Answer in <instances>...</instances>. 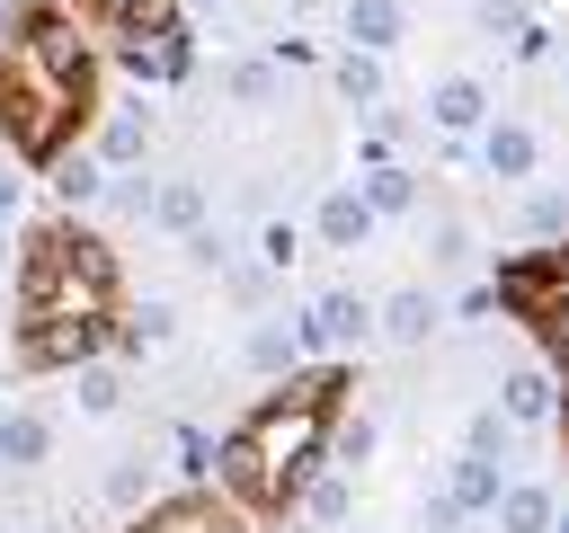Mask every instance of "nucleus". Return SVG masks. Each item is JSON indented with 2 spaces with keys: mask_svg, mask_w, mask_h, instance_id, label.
I'll return each instance as SVG.
<instances>
[{
  "mask_svg": "<svg viewBox=\"0 0 569 533\" xmlns=\"http://www.w3.org/2000/svg\"><path fill=\"white\" fill-rule=\"evenodd\" d=\"M89 115V36L62 9H36L0 36V133L27 160H53Z\"/></svg>",
  "mask_w": 569,
  "mask_h": 533,
  "instance_id": "f257e3e1",
  "label": "nucleus"
},
{
  "mask_svg": "<svg viewBox=\"0 0 569 533\" xmlns=\"http://www.w3.org/2000/svg\"><path fill=\"white\" fill-rule=\"evenodd\" d=\"M338 373H311L293 382L284 400L249 409V426L222 444V489L240 506H293L311 489V471L329 462V435H338Z\"/></svg>",
  "mask_w": 569,
  "mask_h": 533,
  "instance_id": "f03ea898",
  "label": "nucleus"
},
{
  "mask_svg": "<svg viewBox=\"0 0 569 533\" xmlns=\"http://www.w3.org/2000/svg\"><path fill=\"white\" fill-rule=\"evenodd\" d=\"M18 311H27V329H44V320H107L116 311V258H107V240L71 231V222H44L27 240Z\"/></svg>",
  "mask_w": 569,
  "mask_h": 533,
  "instance_id": "7ed1b4c3",
  "label": "nucleus"
},
{
  "mask_svg": "<svg viewBox=\"0 0 569 533\" xmlns=\"http://www.w3.org/2000/svg\"><path fill=\"white\" fill-rule=\"evenodd\" d=\"M365 329H373V311L356 293H320L302 320V346H365Z\"/></svg>",
  "mask_w": 569,
  "mask_h": 533,
  "instance_id": "20e7f679",
  "label": "nucleus"
},
{
  "mask_svg": "<svg viewBox=\"0 0 569 533\" xmlns=\"http://www.w3.org/2000/svg\"><path fill=\"white\" fill-rule=\"evenodd\" d=\"M133 533H240V515L213 506V497H178V506H151Z\"/></svg>",
  "mask_w": 569,
  "mask_h": 533,
  "instance_id": "39448f33",
  "label": "nucleus"
},
{
  "mask_svg": "<svg viewBox=\"0 0 569 533\" xmlns=\"http://www.w3.org/2000/svg\"><path fill=\"white\" fill-rule=\"evenodd\" d=\"M44 169H53V195H62V204H98V195H107V160H98V151H53Z\"/></svg>",
  "mask_w": 569,
  "mask_h": 533,
  "instance_id": "423d86ee",
  "label": "nucleus"
},
{
  "mask_svg": "<svg viewBox=\"0 0 569 533\" xmlns=\"http://www.w3.org/2000/svg\"><path fill=\"white\" fill-rule=\"evenodd\" d=\"M320 240H329V249H365V240H373V204L347 195V187L320 195Z\"/></svg>",
  "mask_w": 569,
  "mask_h": 533,
  "instance_id": "0eeeda50",
  "label": "nucleus"
},
{
  "mask_svg": "<svg viewBox=\"0 0 569 533\" xmlns=\"http://www.w3.org/2000/svg\"><path fill=\"white\" fill-rule=\"evenodd\" d=\"M498 400H507V418H516V426H542V418H551V373H542V364H507Z\"/></svg>",
  "mask_w": 569,
  "mask_h": 533,
  "instance_id": "6e6552de",
  "label": "nucleus"
},
{
  "mask_svg": "<svg viewBox=\"0 0 569 533\" xmlns=\"http://www.w3.org/2000/svg\"><path fill=\"white\" fill-rule=\"evenodd\" d=\"M427 329H436V293L409 284V293L382 302V338H391V346H427Z\"/></svg>",
  "mask_w": 569,
  "mask_h": 533,
  "instance_id": "1a4fd4ad",
  "label": "nucleus"
},
{
  "mask_svg": "<svg viewBox=\"0 0 569 533\" xmlns=\"http://www.w3.org/2000/svg\"><path fill=\"white\" fill-rule=\"evenodd\" d=\"M178 62H187V44H178L169 27H160V36H124V71H133V80H169Z\"/></svg>",
  "mask_w": 569,
  "mask_h": 533,
  "instance_id": "9d476101",
  "label": "nucleus"
},
{
  "mask_svg": "<svg viewBox=\"0 0 569 533\" xmlns=\"http://www.w3.org/2000/svg\"><path fill=\"white\" fill-rule=\"evenodd\" d=\"M427 107H436V124H445V133H471V124L489 115V89H480V80H445Z\"/></svg>",
  "mask_w": 569,
  "mask_h": 533,
  "instance_id": "9b49d317",
  "label": "nucleus"
},
{
  "mask_svg": "<svg viewBox=\"0 0 569 533\" xmlns=\"http://www.w3.org/2000/svg\"><path fill=\"white\" fill-rule=\"evenodd\" d=\"M44 453H53V426L44 418H0V462L9 471H36Z\"/></svg>",
  "mask_w": 569,
  "mask_h": 533,
  "instance_id": "f8f14e48",
  "label": "nucleus"
},
{
  "mask_svg": "<svg viewBox=\"0 0 569 533\" xmlns=\"http://www.w3.org/2000/svg\"><path fill=\"white\" fill-rule=\"evenodd\" d=\"M80 9H89V18H107V27H124V36H160L178 0H80Z\"/></svg>",
  "mask_w": 569,
  "mask_h": 533,
  "instance_id": "ddd939ff",
  "label": "nucleus"
},
{
  "mask_svg": "<svg viewBox=\"0 0 569 533\" xmlns=\"http://www.w3.org/2000/svg\"><path fill=\"white\" fill-rule=\"evenodd\" d=\"M347 36L365 53H382V44H400V9L391 0H347Z\"/></svg>",
  "mask_w": 569,
  "mask_h": 533,
  "instance_id": "4468645a",
  "label": "nucleus"
},
{
  "mask_svg": "<svg viewBox=\"0 0 569 533\" xmlns=\"http://www.w3.org/2000/svg\"><path fill=\"white\" fill-rule=\"evenodd\" d=\"M142 151H151V124H142V115H107V124H98V160H107V169H133Z\"/></svg>",
  "mask_w": 569,
  "mask_h": 533,
  "instance_id": "2eb2a0df",
  "label": "nucleus"
},
{
  "mask_svg": "<svg viewBox=\"0 0 569 533\" xmlns=\"http://www.w3.org/2000/svg\"><path fill=\"white\" fill-rule=\"evenodd\" d=\"M480 160H489V178H525V169H533V133H525V124H489Z\"/></svg>",
  "mask_w": 569,
  "mask_h": 533,
  "instance_id": "dca6fc26",
  "label": "nucleus"
},
{
  "mask_svg": "<svg viewBox=\"0 0 569 533\" xmlns=\"http://www.w3.org/2000/svg\"><path fill=\"white\" fill-rule=\"evenodd\" d=\"M151 213L169 231H204V187L196 178H169V187H151Z\"/></svg>",
  "mask_w": 569,
  "mask_h": 533,
  "instance_id": "f3484780",
  "label": "nucleus"
},
{
  "mask_svg": "<svg viewBox=\"0 0 569 533\" xmlns=\"http://www.w3.org/2000/svg\"><path fill=\"white\" fill-rule=\"evenodd\" d=\"M551 515H560V506H551L542 489H498V524H507V533H551Z\"/></svg>",
  "mask_w": 569,
  "mask_h": 533,
  "instance_id": "a211bd4d",
  "label": "nucleus"
},
{
  "mask_svg": "<svg viewBox=\"0 0 569 533\" xmlns=\"http://www.w3.org/2000/svg\"><path fill=\"white\" fill-rule=\"evenodd\" d=\"M293 355H302V329H276V320L249 329V364L258 373H293Z\"/></svg>",
  "mask_w": 569,
  "mask_h": 533,
  "instance_id": "6ab92c4d",
  "label": "nucleus"
},
{
  "mask_svg": "<svg viewBox=\"0 0 569 533\" xmlns=\"http://www.w3.org/2000/svg\"><path fill=\"white\" fill-rule=\"evenodd\" d=\"M71 391H80V409H89V418H116V409H124V373H116V364H80V382H71Z\"/></svg>",
  "mask_w": 569,
  "mask_h": 533,
  "instance_id": "aec40b11",
  "label": "nucleus"
},
{
  "mask_svg": "<svg viewBox=\"0 0 569 533\" xmlns=\"http://www.w3.org/2000/svg\"><path fill=\"white\" fill-rule=\"evenodd\" d=\"M338 98H347V107H373V98H382V71H373V53H365V44L338 62Z\"/></svg>",
  "mask_w": 569,
  "mask_h": 533,
  "instance_id": "412c9836",
  "label": "nucleus"
},
{
  "mask_svg": "<svg viewBox=\"0 0 569 533\" xmlns=\"http://www.w3.org/2000/svg\"><path fill=\"white\" fill-rule=\"evenodd\" d=\"M365 204H373V213H418V178H409V169H373Z\"/></svg>",
  "mask_w": 569,
  "mask_h": 533,
  "instance_id": "4be33fe9",
  "label": "nucleus"
},
{
  "mask_svg": "<svg viewBox=\"0 0 569 533\" xmlns=\"http://www.w3.org/2000/svg\"><path fill=\"white\" fill-rule=\"evenodd\" d=\"M453 506H498V462H489V453H471V462L453 471Z\"/></svg>",
  "mask_w": 569,
  "mask_h": 533,
  "instance_id": "5701e85b",
  "label": "nucleus"
},
{
  "mask_svg": "<svg viewBox=\"0 0 569 533\" xmlns=\"http://www.w3.org/2000/svg\"><path fill=\"white\" fill-rule=\"evenodd\" d=\"M98 204H107V213H116V222H142V213H151V187H142V178H124V169H116V178H107V195H98Z\"/></svg>",
  "mask_w": 569,
  "mask_h": 533,
  "instance_id": "b1692460",
  "label": "nucleus"
},
{
  "mask_svg": "<svg viewBox=\"0 0 569 533\" xmlns=\"http://www.w3.org/2000/svg\"><path fill=\"white\" fill-rule=\"evenodd\" d=\"M107 497H116V506H142V497H151V462H142V453L116 462V471H107Z\"/></svg>",
  "mask_w": 569,
  "mask_h": 533,
  "instance_id": "393cba45",
  "label": "nucleus"
},
{
  "mask_svg": "<svg viewBox=\"0 0 569 533\" xmlns=\"http://www.w3.org/2000/svg\"><path fill=\"white\" fill-rule=\"evenodd\" d=\"M302 497H311V515H320V524H347V506H356V489H347V480H311Z\"/></svg>",
  "mask_w": 569,
  "mask_h": 533,
  "instance_id": "a878e982",
  "label": "nucleus"
},
{
  "mask_svg": "<svg viewBox=\"0 0 569 533\" xmlns=\"http://www.w3.org/2000/svg\"><path fill=\"white\" fill-rule=\"evenodd\" d=\"M525 231H533V240H560V231H569V195H533V204H525Z\"/></svg>",
  "mask_w": 569,
  "mask_h": 533,
  "instance_id": "bb28decb",
  "label": "nucleus"
},
{
  "mask_svg": "<svg viewBox=\"0 0 569 533\" xmlns=\"http://www.w3.org/2000/svg\"><path fill=\"white\" fill-rule=\"evenodd\" d=\"M231 98H240V107H267V98H276V71H267V62H240V71H231Z\"/></svg>",
  "mask_w": 569,
  "mask_h": 533,
  "instance_id": "cd10ccee",
  "label": "nucleus"
},
{
  "mask_svg": "<svg viewBox=\"0 0 569 533\" xmlns=\"http://www.w3.org/2000/svg\"><path fill=\"white\" fill-rule=\"evenodd\" d=\"M258 258L284 275V266H293V231H284V222H267V231H258Z\"/></svg>",
  "mask_w": 569,
  "mask_h": 533,
  "instance_id": "c85d7f7f",
  "label": "nucleus"
},
{
  "mask_svg": "<svg viewBox=\"0 0 569 533\" xmlns=\"http://www.w3.org/2000/svg\"><path fill=\"white\" fill-rule=\"evenodd\" d=\"M9 204H18V178H9V169H0V213H9Z\"/></svg>",
  "mask_w": 569,
  "mask_h": 533,
  "instance_id": "c756f323",
  "label": "nucleus"
},
{
  "mask_svg": "<svg viewBox=\"0 0 569 533\" xmlns=\"http://www.w3.org/2000/svg\"><path fill=\"white\" fill-rule=\"evenodd\" d=\"M551 533H569V506H560V515H551Z\"/></svg>",
  "mask_w": 569,
  "mask_h": 533,
  "instance_id": "7c9ffc66",
  "label": "nucleus"
},
{
  "mask_svg": "<svg viewBox=\"0 0 569 533\" xmlns=\"http://www.w3.org/2000/svg\"><path fill=\"white\" fill-rule=\"evenodd\" d=\"M480 9H516V0H480Z\"/></svg>",
  "mask_w": 569,
  "mask_h": 533,
  "instance_id": "2f4dec72",
  "label": "nucleus"
},
{
  "mask_svg": "<svg viewBox=\"0 0 569 533\" xmlns=\"http://www.w3.org/2000/svg\"><path fill=\"white\" fill-rule=\"evenodd\" d=\"M196 9H213V0H196Z\"/></svg>",
  "mask_w": 569,
  "mask_h": 533,
  "instance_id": "473e14b6",
  "label": "nucleus"
}]
</instances>
